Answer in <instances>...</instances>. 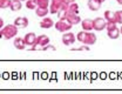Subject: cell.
Returning <instances> with one entry per match:
<instances>
[{
	"instance_id": "cell-1",
	"label": "cell",
	"mask_w": 122,
	"mask_h": 94,
	"mask_svg": "<svg viewBox=\"0 0 122 94\" xmlns=\"http://www.w3.org/2000/svg\"><path fill=\"white\" fill-rule=\"evenodd\" d=\"M76 39L82 42L83 45H87V46H91L94 45L96 42V35L94 33H92V31H81L77 33L76 35Z\"/></svg>"
},
{
	"instance_id": "cell-2",
	"label": "cell",
	"mask_w": 122,
	"mask_h": 94,
	"mask_svg": "<svg viewBox=\"0 0 122 94\" xmlns=\"http://www.w3.org/2000/svg\"><path fill=\"white\" fill-rule=\"evenodd\" d=\"M18 34V27L13 25H6L0 30V39H5V40H10L16 37Z\"/></svg>"
},
{
	"instance_id": "cell-3",
	"label": "cell",
	"mask_w": 122,
	"mask_h": 94,
	"mask_svg": "<svg viewBox=\"0 0 122 94\" xmlns=\"http://www.w3.org/2000/svg\"><path fill=\"white\" fill-rule=\"evenodd\" d=\"M72 26H73V25H72L71 22H68L66 19H60L59 21H56V24H54L55 30H58L59 32H62V33L68 32L72 28Z\"/></svg>"
},
{
	"instance_id": "cell-4",
	"label": "cell",
	"mask_w": 122,
	"mask_h": 94,
	"mask_svg": "<svg viewBox=\"0 0 122 94\" xmlns=\"http://www.w3.org/2000/svg\"><path fill=\"white\" fill-rule=\"evenodd\" d=\"M107 21L105 18H101V16H97L93 20V30L95 31H102L106 28Z\"/></svg>"
},
{
	"instance_id": "cell-5",
	"label": "cell",
	"mask_w": 122,
	"mask_h": 94,
	"mask_svg": "<svg viewBox=\"0 0 122 94\" xmlns=\"http://www.w3.org/2000/svg\"><path fill=\"white\" fill-rule=\"evenodd\" d=\"M62 5H63L62 0H51V1H49V6H48L49 13L56 14V13L60 11V8H61Z\"/></svg>"
},
{
	"instance_id": "cell-6",
	"label": "cell",
	"mask_w": 122,
	"mask_h": 94,
	"mask_svg": "<svg viewBox=\"0 0 122 94\" xmlns=\"http://www.w3.org/2000/svg\"><path fill=\"white\" fill-rule=\"evenodd\" d=\"M61 39H62V44L66 46H71L75 42V35L72 32H65Z\"/></svg>"
},
{
	"instance_id": "cell-7",
	"label": "cell",
	"mask_w": 122,
	"mask_h": 94,
	"mask_svg": "<svg viewBox=\"0 0 122 94\" xmlns=\"http://www.w3.org/2000/svg\"><path fill=\"white\" fill-rule=\"evenodd\" d=\"M14 25L19 28H25V27H27L28 26V19L26 18V16H18V18H15L14 20Z\"/></svg>"
},
{
	"instance_id": "cell-8",
	"label": "cell",
	"mask_w": 122,
	"mask_h": 94,
	"mask_svg": "<svg viewBox=\"0 0 122 94\" xmlns=\"http://www.w3.org/2000/svg\"><path fill=\"white\" fill-rule=\"evenodd\" d=\"M65 19L72 25H77L81 22V18L79 16V14H75V13H67Z\"/></svg>"
},
{
	"instance_id": "cell-9",
	"label": "cell",
	"mask_w": 122,
	"mask_h": 94,
	"mask_svg": "<svg viewBox=\"0 0 122 94\" xmlns=\"http://www.w3.org/2000/svg\"><path fill=\"white\" fill-rule=\"evenodd\" d=\"M54 26V21L52 18H48V16H44L42 20L40 21V27L44 28V30H48L51 27Z\"/></svg>"
},
{
	"instance_id": "cell-10",
	"label": "cell",
	"mask_w": 122,
	"mask_h": 94,
	"mask_svg": "<svg viewBox=\"0 0 122 94\" xmlns=\"http://www.w3.org/2000/svg\"><path fill=\"white\" fill-rule=\"evenodd\" d=\"M24 40H25V44H26V46H33L35 42H36V35L34 34V33H27L25 37H24Z\"/></svg>"
},
{
	"instance_id": "cell-11",
	"label": "cell",
	"mask_w": 122,
	"mask_h": 94,
	"mask_svg": "<svg viewBox=\"0 0 122 94\" xmlns=\"http://www.w3.org/2000/svg\"><path fill=\"white\" fill-rule=\"evenodd\" d=\"M13 45H14L15 48H18V49H25L26 48V44H25V40H24V38H15L14 41H13Z\"/></svg>"
},
{
	"instance_id": "cell-12",
	"label": "cell",
	"mask_w": 122,
	"mask_h": 94,
	"mask_svg": "<svg viewBox=\"0 0 122 94\" xmlns=\"http://www.w3.org/2000/svg\"><path fill=\"white\" fill-rule=\"evenodd\" d=\"M81 26L83 31H92L93 30V20L92 19H85L81 20Z\"/></svg>"
},
{
	"instance_id": "cell-13",
	"label": "cell",
	"mask_w": 122,
	"mask_h": 94,
	"mask_svg": "<svg viewBox=\"0 0 122 94\" xmlns=\"http://www.w3.org/2000/svg\"><path fill=\"white\" fill-rule=\"evenodd\" d=\"M87 5L91 11H99L101 7V2H99L97 0H88Z\"/></svg>"
},
{
	"instance_id": "cell-14",
	"label": "cell",
	"mask_w": 122,
	"mask_h": 94,
	"mask_svg": "<svg viewBox=\"0 0 122 94\" xmlns=\"http://www.w3.org/2000/svg\"><path fill=\"white\" fill-rule=\"evenodd\" d=\"M22 7V4L20 0H11V4H10V8L11 11L13 12H16V11H20Z\"/></svg>"
},
{
	"instance_id": "cell-15",
	"label": "cell",
	"mask_w": 122,
	"mask_h": 94,
	"mask_svg": "<svg viewBox=\"0 0 122 94\" xmlns=\"http://www.w3.org/2000/svg\"><path fill=\"white\" fill-rule=\"evenodd\" d=\"M103 18L106 19L107 22H116V18H115V12L113 11H106ZM117 24V22H116Z\"/></svg>"
},
{
	"instance_id": "cell-16",
	"label": "cell",
	"mask_w": 122,
	"mask_h": 94,
	"mask_svg": "<svg viewBox=\"0 0 122 94\" xmlns=\"http://www.w3.org/2000/svg\"><path fill=\"white\" fill-rule=\"evenodd\" d=\"M107 34H108V37H109L110 39H117L119 35H120V28L115 27V28H113V30H108V31H107Z\"/></svg>"
},
{
	"instance_id": "cell-17",
	"label": "cell",
	"mask_w": 122,
	"mask_h": 94,
	"mask_svg": "<svg viewBox=\"0 0 122 94\" xmlns=\"http://www.w3.org/2000/svg\"><path fill=\"white\" fill-rule=\"evenodd\" d=\"M49 13V10L48 8H44V7H36L35 8V14L40 18H44L47 16V14Z\"/></svg>"
},
{
	"instance_id": "cell-18",
	"label": "cell",
	"mask_w": 122,
	"mask_h": 94,
	"mask_svg": "<svg viewBox=\"0 0 122 94\" xmlns=\"http://www.w3.org/2000/svg\"><path fill=\"white\" fill-rule=\"evenodd\" d=\"M67 13H75V14H77L79 13V5L76 2L69 4L68 7H67Z\"/></svg>"
},
{
	"instance_id": "cell-19",
	"label": "cell",
	"mask_w": 122,
	"mask_h": 94,
	"mask_svg": "<svg viewBox=\"0 0 122 94\" xmlns=\"http://www.w3.org/2000/svg\"><path fill=\"white\" fill-rule=\"evenodd\" d=\"M34 2L36 4V7L48 8V6H49V0H34Z\"/></svg>"
},
{
	"instance_id": "cell-20",
	"label": "cell",
	"mask_w": 122,
	"mask_h": 94,
	"mask_svg": "<svg viewBox=\"0 0 122 94\" xmlns=\"http://www.w3.org/2000/svg\"><path fill=\"white\" fill-rule=\"evenodd\" d=\"M26 7L28 10H35L36 8V4L34 2V0H26Z\"/></svg>"
},
{
	"instance_id": "cell-21",
	"label": "cell",
	"mask_w": 122,
	"mask_h": 94,
	"mask_svg": "<svg viewBox=\"0 0 122 94\" xmlns=\"http://www.w3.org/2000/svg\"><path fill=\"white\" fill-rule=\"evenodd\" d=\"M11 0H0V8H8Z\"/></svg>"
},
{
	"instance_id": "cell-22",
	"label": "cell",
	"mask_w": 122,
	"mask_h": 94,
	"mask_svg": "<svg viewBox=\"0 0 122 94\" xmlns=\"http://www.w3.org/2000/svg\"><path fill=\"white\" fill-rule=\"evenodd\" d=\"M115 18H116V22L122 25V11H116L115 12Z\"/></svg>"
},
{
	"instance_id": "cell-23",
	"label": "cell",
	"mask_w": 122,
	"mask_h": 94,
	"mask_svg": "<svg viewBox=\"0 0 122 94\" xmlns=\"http://www.w3.org/2000/svg\"><path fill=\"white\" fill-rule=\"evenodd\" d=\"M72 51H89V46H87V45H83V46L79 47V48H73Z\"/></svg>"
},
{
	"instance_id": "cell-24",
	"label": "cell",
	"mask_w": 122,
	"mask_h": 94,
	"mask_svg": "<svg viewBox=\"0 0 122 94\" xmlns=\"http://www.w3.org/2000/svg\"><path fill=\"white\" fill-rule=\"evenodd\" d=\"M41 49H42V51H47V49H49V51H54V49H55V47L52 46V45H49V44H48V45H46V46L42 47Z\"/></svg>"
},
{
	"instance_id": "cell-25",
	"label": "cell",
	"mask_w": 122,
	"mask_h": 94,
	"mask_svg": "<svg viewBox=\"0 0 122 94\" xmlns=\"http://www.w3.org/2000/svg\"><path fill=\"white\" fill-rule=\"evenodd\" d=\"M62 2L66 4V5H69V4H72V2H75V0H62Z\"/></svg>"
},
{
	"instance_id": "cell-26",
	"label": "cell",
	"mask_w": 122,
	"mask_h": 94,
	"mask_svg": "<svg viewBox=\"0 0 122 94\" xmlns=\"http://www.w3.org/2000/svg\"><path fill=\"white\" fill-rule=\"evenodd\" d=\"M4 27V20H2V18H0V30Z\"/></svg>"
},
{
	"instance_id": "cell-27",
	"label": "cell",
	"mask_w": 122,
	"mask_h": 94,
	"mask_svg": "<svg viewBox=\"0 0 122 94\" xmlns=\"http://www.w3.org/2000/svg\"><path fill=\"white\" fill-rule=\"evenodd\" d=\"M116 1H117V4H119V5H122V0H116Z\"/></svg>"
},
{
	"instance_id": "cell-28",
	"label": "cell",
	"mask_w": 122,
	"mask_h": 94,
	"mask_svg": "<svg viewBox=\"0 0 122 94\" xmlns=\"http://www.w3.org/2000/svg\"><path fill=\"white\" fill-rule=\"evenodd\" d=\"M97 1H99V2H101V4H102V2H105V1H106V0H97Z\"/></svg>"
},
{
	"instance_id": "cell-29",
	"label": "cell",
	"mask_w": 122,
	"mask_h": 94,
	"mask_svg": "<svg viewBox=\"0 0 122 94\" xmlns=\"http://www.w3.org/2000/svg\"><path fill=\"white\" fill-rule=\"evenodd\" d=\"M120 33H122V26H121V28H120Z\"/></svg>"
},
{
	"instance_id": "cell-30",
	"label": "cell",
	"mask_w": 122,
	"mask_h": 94,
	"mask_svg": "<svg viewBox=\"0 0 122 94\" xmlns=\"http://www.w3.org/2000/svg\"><path fill=\"white\" fill-rule=\"evenodd\" d=\"M20 1H26V0H20Z\"/></svg>"
}]
</instances>
